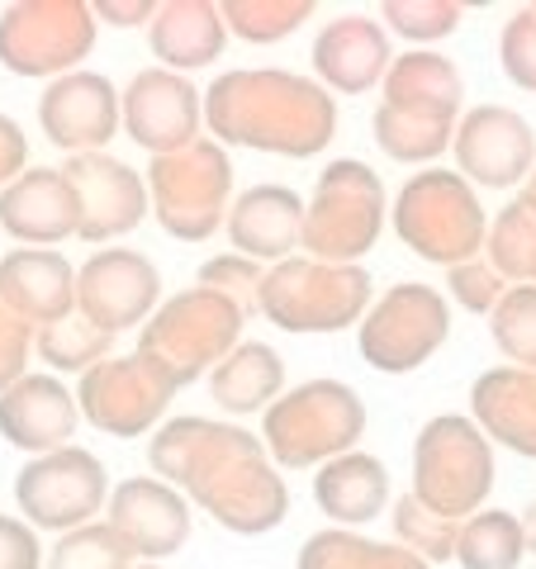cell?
I'll list each match as a JSON object with an SVG mask.
<instances>
[{"mask_svg":"<svg viewBox=\"0 0 536 569\" xmlns=\"http://www.w3.org/2000/svg\"><path fill=\"white\" fill-rule=\"evenodd\" d=\"M148 466L234 537H266L290 512V489L261 437L224 418H171L148 441Z\"/></svg>","mask_w":536,"mask_h":569,"instance_id":"1","label":"cell"},{"mask_svg":"<svg viewBox=\"0 0 536 569\" xmlns=\"http://www.w3.org/2000/svg\"><path fill=\"white\" fill-rule=\"evenodd\" d=\"M205 129L219 148L318 157L337 133V100L285 67H234L205 91Z\"/></svg>","mask_w":536,"mask_h":569,"instance_id":"2","label":"cell"},{"mask_svg":"<svg viewBox=\"0 0 536 569\" xmlns=\"http://www.w3.org/2000/svg\"><path fill=\"white\" fill-rule=\"evenodd\" d=\"M380 110H375V148L389 162L427 167L441 152H451V133L460 123V104H466V81L451 58L433 48H408L395 52L385 81H380Z\"/></svg>","mask_w":536,"mask_h":569,"instance_id":"3","label":"cell"},{"mask_svg":"<svg viewBox=\"0 0 536 569\" xmlns=\"http://www.w3.org/2000/svg\"><path fill=\"white\" fill-rule=\"evenodd\" d=\"M366 399L347 380H304L261 413V447L276 470H309L328 466L332 456L356 451L366 437Z\"/></svg>","mask_w":536,"mask_h":569,"instance_id":"4","label":"cell"},{"mask_svg":"<svg viewBox=\"0 0 536 569\" xmlns=\"http://www.w3.org/2000/svg\"><path fill=\"white\" fill-rule=\"evenodd\" d=\"M389 223H395L408 252L433 266H446V271L470 257H485L489 213L479 204V190L446 167H427L408 176L395 204H389Z\"/></svg>","mask_w":536,"mask_h":569,"instance_id":"5","label":"cell"},{"mask_svg":"<svg viewBox=\"0 0 536 569\" xmlns=\"http://www.w3.org/2000/svg\"><path fill=\"white\" fill-rule=\"evenodd\" d=\"M389 223V194L380 171L366 167L361 157H337L318 171L314 194L304 204V233L299 247L314 261L332 266H361L375 252Z\"/></svg>","mask_w":536,"mask_h":569,"instance_id":"6","label":"cell"},{"mask_svg":"<svg viewBox=\"0 0 536 569\" xmlns=\"http://www.w3.org/2000/svg\"><path fill=\"white\" fill-rule=\"evenodd\" d=\"M242 328L247 313L238 305H228L205 284H190V290L162 299L138 328V356H148L181 395L186 385L209 380V370L242 342Z\"/></svg>","mask_w":536,"mask_h":569,"instance_id":"7","label":"cell"},{"mask_svg":"<svg viewBox=\"0 0 536 569\" xmlns=\"http://www.w3.org/2000/svg\"><path fill=\"white\" fill-rule=\"evenodd\" d=\"M375 299V280L366 266H332L314 257H290L280 266H266L257 313L280 332L324 337L356 328Z\"/></svg>","mask_w":536,"mask_h":569,"instance_id":"8","label":"cell"},{"mask_svg":"<svg viewBox=\"0 0 536 569\" xmlns=\"http://www.w3.org/2000/svg\"><path fill=\"white\" fill-rule=\"evenodd\" d=\"M148 209L176 242H209L228 223L234 204V157L214 138H200L171 157H152Z\"/></svg>","mask_w":536,"mask_h":569,"instance_id":"9","label":"cell"},{"mask_svg":"<svg viewBox=\"0 0 536 569\" xmlns=\"http://www.w3.org/2000/svg\"><path fill=\"white\" fill-rule=\"evenodd\" d=\"M494 447L466 413H437L414 441V493L418 503L451 522H466L494 493Z\"/></svg>","mask_w":536,"mask_h":569,"instance_id":"10","label":"cell"},{"mask_svg":"<svg viewBox=\"0 0 536 569\" xmlns=\"http://www.w3.org/2000/svg\"><path fill=\"white\" fill-rule=\"evenodd\" d=\"M446 337H451V299L423 280L389 284L356 323L361 361L380 376H414L446 347Z\"/></svg>","mask_w":536,"mask_h":569,"instance_id":"11","label":"cell"},{"mask_svg":"<svg viewBox=\"0 0 536 569\" xmlns=\"http://www.w3.org/2000/svg\"><path fill=\"white\" fill-rule=\"evenodd\" d=\"M91 0H14L0 10V67L14 77H67L96 48Z\"/></svg>","mask_w":536,"mask_h":569,"instance_id":"12","label":"cell"},{"mask_svg":"<svg viewBox=\"0 0 536 569\" xmlns=\"http://www.w3.org/2000/svg\"><path fill=\"white\" fill-rule=\"evenodd\" d=\"M14 503L33 531H71L96 522L110 503V475L105 460L86 447H58L48 456H29L14 475Z\"/></svg>","mask_w":536,"mask_h":569,"instance_id":"13","label":"cell"},{"mask_svg":"<svg viewBox=\"0 0 536 569\" xmlns=\"http://www.w3.org/2000/svg\"><path fill=\"white\" fill-rule=\"evenodd\" d=\"M176 385L148 356H105L77 385V413L105 437H142L167 418Z\"/></svg>","mask_w":536,"mask_h":569,"instance_id":"14","label":"cell"},{"mask_svg":"<svg viewBox=\"0 0 536 569\" xmlns=\"http://www.w3.org/2000/svg\"><path fill=\"white\" fill-rule=\"evenodd\" d=\"M119 129L152 157H171L205 138V91L167 67H142L119 91Z\"/></svg>","mask_w":536,"mask_h":569,"instance_id":"15","label":"cell"},{"mask_svg":"<svg viewBox=\"0 0 536 569\" xmlns=\"http://www.w3.org/2000/svg\"><path fill=\"white\" fill-rule=\"evenodd\" d=\"M162 305V271L152 257L133 252V247H100L81 261L77 271V313L91 318L100 332H129L152 318Z\"/></svg>","mask_w":536,"mask_h":569,"instance_id":"16","label":"cell"},{"mask_svg":"<svg viewBox=\"0 0 536 569\" xmlns=\"http://www.w3.org/2000/svg\"><path fill=\"white\" fill-rule=\"evenodd\" d=\"M451 152L460 181L475 190H513L536 167V133L508 104H475L456 123Z\"/></svg>","mask_w":536,"mask_h":569,"instance_id":"17","label":"cell"},{"mask_svg":"<svg viewBox=\"0 0 536 569\" xmlns=\"http://www.w3.org/2000/svg\"><path fill=\"white\" fill-rule=\"evenodd\" d=\"M71 194H77V238L115 242L129 238L148 219V181L129 162L110 152H86L62 167Z\"/></svg>","mask_w":536,"mask_h":569,"instance_id":"18","label":"cell"},{"mask_svg":"<svg viewBox=\"0 0 536 569\" xmlns=\"http://www.w3.org/2000/svg\"><path fill=\"white\" fill-rule=\"evenodd\" d=\"M105 522H110L123 541L133 546L138 560H171L176 550L190 541V503L186 493L157 475L119 479L105 503Z\"/></svg>","mask_w":536,"mask_h":569,"instance_id":"19","label":"cell"},{"mask_svg":"<svg viewBox=\"0 0 536 569\" xmlns=\"http://www.w3.org/2000/svg\"><path fill=\"white\" fill-rule=\"evenodd\" d=\"M39 129L52 148L67 157L105 152V142L119 133V91L100 71H67L48 81L39 96Z\"/></svg>","mask_w":536,"mask_h":569,"instance_id":"20","label":"cell"},{"mask_svg":"<svg viewBox=\"0 0 536 569\" xmlns=\"http://www.w3.org/2000/svg\"><path fill=\"white\" fill-rule=\"evenodd\" d=\"M309 58H314V81L328 96H366L385 81L389 62H395V48H389V33L380 20H370V14H343V20H328L314 33Z\"/></svg>","mask_w":536,"mask_h":569,"instance_id":"21","label":"cell"},{"mask_svg":"<svg viewBox=\"0 0 536 569\" xmlns=\"http://www.w3.org/2000/svg\"><path fill=\"white\" fill-rule=\"evenodd\" d=\"M0 305L39 332L77 313V266L58 247H14L0 257Z\"/></svg>","mask_w":536,"mask_h":569,"instance_id":"22","label":"cell"},{"mask_svg":"<svg viewBox=\"0 0 536 569\" xmlns=\"http://www.w3.org/2000/svg\"><path fill=\"white\" fill-rule=\"evenodd\" d=\"M77 395L58 376H24L0 395V437L24 456H48L77 437Z\"/></svg>","mask_w":536,"mask_h":569,"instance_id":"23","label":"cell"},{"mask_svg":"<svg viewBox=\"0 0 536 569\" xmlns=\"http://www.w3.org/2000/svg\"><path fill=\"white\" fill-rule=\"evenodd\" d=\"M0 233L24 247H58L77 238V194L62 167H29L0 190Z\"/></svg>","mask_w":536,"mask_h":569,"instance_id":"24","label":"cell"},{"mask_svg":"<svg viewBox=\"0 0 536 569\" xmlns=\"http://www.w3.org/2000/svg\"><path fill=\"white\" fill-rule=\"evenodd\" d=\"M228 242L238 257L280 266L295 257L304 233V200L290 186H252L228 204Z\"/></svg>","mask_w":536,"mask_h":569,"instance_id":"25","label":"cell"},{"mask_svg":"<svg viewBox=\"0 0 536 569\" xmlns=\"http://www.w3.org/2000/svg\"><path fill=\"white\" fill-rule=\"evenodd\" d=\"M470 422L489 437V447L536 460V370L489 366L470 385Z\"/></svg>","mask_w":536,"mask_h":569,"instance_id":"26","label":"cell"},{"mask_svg":"<svg viewBox=\"0 0 536 569\" xmlns=\"http://www.w3.org/2000/svg\"><path fill=\"white\" fill-rule=\"evenodd\" d=\"M148 48L157 67L181 71V77L219 62L228 48L219 6L214 0H157V14L148 24Z\"/></svg>","mask_w":536,"mask_h":569,"instance_id":"27","label":"cell"},{"mask_svg":"<svg viewBox=\"0 0 536 569\" xmlns=\"http://www.w3.org/2000/svg\"><path fill=\"white\" fill-rule=\"evenodd\" d=\"M314 503L332 527L361 531L389 508V470L380 456L370 451H347L332 456L328 466L314 475Z\"/></svg>","mask_w":536,"mask_h":569,"instance_id":"28","label":"cell"},{"mask_svg":"<svg viewBox=\"0 0 536 569\" xmlns=\"http://www.w3.org/2000/svg\"><path fill=\"white\" fill-rule=\"evenodd\" d=\"M285 395V356L266 342H238L209 370V399L234 418L266 413Z\"/></svg>","mask_w":536,"mask_h":569,"instance_id":"29","label":"cell"},{"mask_svg":"<svg viewBox=\"0 0 536 569\" xmlns=\"http://www.w3.org/2000/svg\"><path fill=\"white\" fill-rule=\"evenodd\" d=\"M295 569H433L399 541H370L361 531L324 527L299 546Z\"/></svg>","mask_w":536,"mask_h":569,"instance_id":"30","label":"cell"},{"mask_svg":"<svg viewBox=\"0 0 536 569\" xmlns=\"http://www.w3.org/2000/svg\"><path fill=\"white\" fill-rule=\"evenodd\" d=\"M460 569H517L527 560L523 522L504 508H479L456 527V556Z\"/></svg>","mask_w":536,"mask_h":569,"instance_id":"31","label":"cell"},{"mask_svg":"<svg viewBox=\"0 0 536 569\" xmlns=\"http://www.w3.org/2000/svg\"><path fill=\"white\" fill-rule=\"evenodd\" d=\"M33 351L52 376H86L91 366H100L105 356H115V337L100 332L91 318L67 313L58 323H48L33 332Z\"/></svg>","mask_w":536,"mask_h":569,"instance_id":"32","label":"cell"},{"mask_svg":"<svg viewBox=\"0 0 536 569\" xmlns=\"http://www.w3.org/2000/svg\"><path fill=\"white\" fill-rule=\"evenodd\" d=\"M485 261L508 284H536V213L523 200L498 209L485 238Z\"/></svg>","mask_w":536,"mask_h":569,"instance_id":"33","label":"cell"},{"mask_svg":"<svg viewBox=\"0 0 536 569\" xmlns=\"http://www.w3.org/2000/svg\"><path fill=\"white\" fill-rule=\"evenodd\" d=\"M133 546L119 537L110 522H86V527H71L62 531L48 550V569H133Z\"/></svg>","mask_w":536,"mask_h":569,"instance_id":"34","label":"cell"},{"mask_svg":"<svg viewBox=\"0 0 536 569\" xmlns=\"http://www.w3.org/2000/svg\"><path fill=\"white\" fill-rule=\"evenodd\" d=\"M219 14L242 43H280L314 14V0H224Z\"/></svg>","mask_w":536,"mask_h":569,"instance_id":"35","label":"cell"},{"mask_svg":"<svg viewBox=\"0 0 536 569\" xmlns=\"http://www.w3.org/2000/svg\"><path fill=\"white\" fill-rule=\"evenodd\" d=\"M389 522H395V541L404 550H414L418 560L427 565H446L456 556V527L451 518H441L427 503H418L414 493H399L395 503H389Z\"/></svg>","mask_w":536,"mask_h":569,"instance_id":"36","label":"cell"},{"mask_svg":"<svg viewBox=\"0 0 536 569\" xmlns=\"http://www.w3.org/2000/svg\"><path fill=\"white\" fill-rule=\"evenodd\" d=\"M489 337L504 351V366L536 370V284H508L489 309Z\"/></svg>","mask_w":536,"mask_h":569,"instance_id":"37","label":"cell"},{"mask_svg":"<svg viewBox=\"0 0 536 569\" xmlns=\"http://www.w3.org/2000/svg\"><path fill=\"white\" fill-rule=\"evenodd\" d=\"M380 14H385V33H399L414 48H427L451 39L460 20H466V6H456V0H385Z\"/></svg>","mask_w":536,"mask_h":569,"instance_id":"38","label":"cell"},{"mask_svg":"<svg viewBox=\"0 0 536 569\" xmlns=\"http://www.w3.org/2000/svg\"><path fill=\"white\" fill-rule=\"evenodd\" d=\"M261 280H266V266L252 257H238V252H219L200 266V280L205 290L224 295L228 305H238L242 313H257V295H261Z\"/></svg>","mask_w":536,"mask_h":569,"instance_id":"39","label":"cell"},{"mask_svg":"<svg viewBox=\"0 0 536 569\" xmlns=\"http://www.w3.org/2000/svg\"><path fill=\"white\" fill-rule=\"evenodd\" d=\"M498 67H504V77L517 91L536 96V10L532 6L513 10V20L498 33Z\"/></svg>","mask_w":536,"mask_h":569,"instance_id":"40","label":"cell"},{"mask_svg":"<svg viewBox=\"0 0 536 569\" xmlns=\"http://www.w3.org/2000/svg\"><path fill=\"white\" fill-rule=\"evenodd\" d=\"M504 290H508V280L498 276L485 257H470V261H460V266L446 271V299H456L466 313L489 318V309L504 299Z\"/></svg>","mask_w":536,"mask_h":569,"instance_id":"41","label":"cell"},{"mask_svg":"<svg viewBox=\"0 0 536 569\" xmlns=\"http://www.w3.org/2000/svg\"><path fill=\"white\" fill-rule=\"evenodd\" d=\"M29 361H33V328L24 323L20 313H10L0 305V395L29 376Z\"/></svg>","mask_w":536,"mask_h":569,"instance_id":"42","label":"cell"},{"mask_svg":"<svg viewBox=\"0 0 536 569\" xmlns=\"http://www.w3.org/2000/svg\"><path fill=\"white\" fill-rule=\"evenodd\" d=\"M43 560L48 550L39 541V531L24 518H14V512H0V569H39Z\"/></svg>","mask_w":536,"mask_h":569,"instance_id":"43","label":"cell"},{"mask_svg":"<svg viewBox=\"0 0 536 569\" xmlns=\"http://www.w3.org/2000/svg\"><path fill=\"white\" fill-rule=\"evenodd\" d=\"M20 171H29V138L10 114H0V190Z\"/></svg>","mask_w":536,"mask_h":569,"instance_id":"44","label":"cell"},{"mask_svg":"<svg viewBox=\"0 0 536 569\" xmlns=\"http://www.w3.org/2000/svg\"><path fill=\"white\" fill-rule=\"evenodd\" d=\"M96 24H115V29H138L152 24L157 0H96Z\"/></svg>","mask_w":536,"mask_h":569,"instance_id":"45","label":"cell"},{"mask_svg":"<svg viewBox=\"0 0 536 569\" xmlns=\"http://www.w3.org/2000/svg\"><path fill=\"white\" fill-rule=\"evenodd\" d=\"M517 522H523V546H527V556H536V498L517 512Z\"/></svg>","mask_w":536,"mask_h":569,"instance_id":"46","label":"cell"},{"mask_svg":"<svg viewBox=\"0 0 536 569\" xmlns=\"http://www.w3.org/2000/svg\"><path fill=\"white\" fill-rule=\"evenodd\" d=\"M517 200H523L532 213H536V167H532V176H527V181H523V194H517Z\"/></svg>","mask_w":536,"mask_h":569,"instance_id":"47","label":"cell"},{"mask_svg":"<svg viewBox=\"0 0 536 569\" xmlns=\"http://www.w3.org/2000/svg\"><path fill=\"white\" fill-rule=\"evenodd\" d=\"M138 569H162V565H138Z\"/></svg>","mask_w":536,"mask_h":569,"instance_id":"48","label":"cell"},{"mask_svg":"<svg viewBox=\"0 0 536 569\" xmlns=\"http://www.w3.org/2000/svg\"><path fill=\"white\" fill-rule=\"evenodd\" d=\"M532 10H536V6H532Z\"/></svg>","mask_w":536,"mask_h":569,"instance_id":"49","label":"cell"}]
</instances>
